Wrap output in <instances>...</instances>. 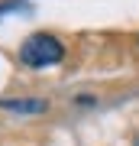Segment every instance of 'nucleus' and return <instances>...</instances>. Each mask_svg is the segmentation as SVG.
<instances>
[{"label": "nucleus", "mask_w": 139, "mask_h": 146, "mask_svg": "<svg viewBox=\"0 0 139 146\" xmlns=\"http://www.w3.org/2000/svg\"><path fill=\"white\" fill-rule=\"evenodd\" d=\"M16 58L26 68H45V65H58L65 58V46L49 33H32L29 39H23Z\"/></svg>", "instance_id": "obj_1"}, {"label": "nucleus", "mask_w": 139, "mask_h": 146, "mask_svg": "<svg viewBox=\"0 0 139 146\" xmlns=\"http://www.w3.org/2000/svg\"><path fill=\"white\" fill-rule=\"evenodd\" d=\"M0 107L10 110V114H23V117H36V114H45L49 110V101L42 98H3Z\"/></svg>", "instance_id": "obj_2"}, {"label": "nucleus", "mask_w": 139, "mask_h": 146, "mask_svg": "<svg viewBox=\"0 0 139 146\" xmlns=\"http://www.w3.org/2000/svg\"><path fill=\"white\" fill-rule=\"evenodd\" d=\"M133 146H139V133H136V140H133Z\"/></svg>", "instance_id": "obj_3"}]
</instances>
